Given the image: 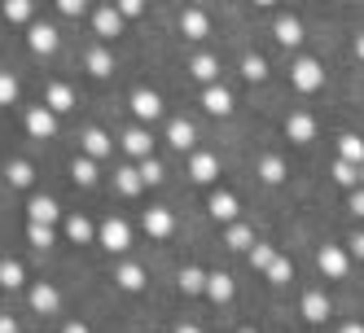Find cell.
Returning a JSON list of instances; mask_svg holds the SVG:
<instances>
[{
    "label": "cell",
    "instance_id": "obj_1",
    "mask_svg": "<svg viewBox=\"0 0 364 333\" xmlns=\"http://www.w3.org/2000/svg\"><path fill=\"white\" fill-rule=\"evenodd\" d=\"M290 84H294L299 92H316V88L325 84V66H321L316 58H299V62L290 66Z\"/></svg>",
    "mask_w": 364,
    "mask_h": 333
},
{
    "label": "cell",
    "instance_id": "obj_2",
    "mask_svg": "<svg viewBox=\"0 0 364 333\" xmlns=\"http://www.w3.org/2000/svg\"><path fill=\"white\" fill-rule=\"evenodd\" d=\"M97 241H101V246H106L110 254H123L127 246H132V228H127V224H123L119 215H110L106 224H101V228H97Z\"/></svg>",
    "mask_w": 364,
    "mask_h": 333
},
{
    "label": "cell",
    "instance_id": "obj_3",
    "mask_svg": "<svg viewBox=\"0 0 364 333\" xmlns=\"http://www.w3.org/2000/svg\"><path fill=\"white\" fill-rule=\"evenodd\" d=\"M27 44H31V53H40V58L58 53V27H53V22H31Z\"/></svg>",
    "mask_w": 364,
    "mask_h": 333
},
{
    "label": "cell",
    "instance_id": "obj_4",
    "mask_svg": "<svg viewBox=\"0 0 364 333\" xmlns=\"http://www.w3.org/2000/svg\"><path fill=\"white\" fill-rule=\"evenodd\" d=\"M316 263H321V272L329 276V280H343L347 276V250L343 246H321V254H316Z\"/></svg>",
    "mask_w": 364,
    "mask_h": 333
},
{
    "label": "cell",
    "instance_id": "obj_5",
    "mask_svg": "<svg viewBox=\"0 0 364 333\" xmlns=\"http://www.w3.org/2000/svg\"><path fill=\"white\" fill-rule=\"evenodd\" d=\"M141 228H145L154 241H163V237H171L176 219H171V211H167V207H149V211L141 215Z\"/></svg>",
    "mask_w": 364,
    "mask_h": 333
},
{
    "label": "cell",
    "instance_id": "obj_6",
    "mask_svg": "<svg viewBox=\"0 0 364 333\" xmlns=\"http://www.w3.org/2000/svg\"><path fill=\"white\" fill-rule=\"evenodd\" d=\"M202 110L215 114V119L232 114V92H228L224 84H206V92H202Z\"/></svg>",
    "mask_w": 364,
    "mask_h": 333
},
{
    "label": "cell",
    "instance_id": "obj_7",
    "mask_svg": "<svg viewBox=\"0 0 364 333\" xmlns=\"http://www.w3.org/2000/svg\"><path fill=\"white\" fill-rule=\"evenodd\" d=\"M132 114H136L141 123H154V119L163 114V97L149 92V88H136V92H132Z\"/></svg>",
    "mask_w": 364,
    "mask_h": 333
},
{
    "label": "cell",
    "instance_id": "obj_8",
    "mask_svg": "<svg viewBox=\"0 0 364 333\" xmlns=\"http://www.w3.org/2000/svg\"><path fill=\"white\" fill-rule=\"evenodd\" d=\"M92 31H97L101 40H114V36L123 31V13H119L114 5H101V9L92 13Z\"/></svg>",
    "mask_w": 364,
    "mask_h": 333
},
{
    "label": "cell",
    "instance_id": "obj_9",
    "mask_svg": "<svg viewBox=\"0 0 364 333\" xmlns=\"http://www.w3.org/2000/svg\"><path fill=\"white\" fill-rule=\"evenodd\" d=\"M167 145L180 149V153L193 149V145H198V127H193L189 119H171V123H167Z\"/></svg>",
    "mask_w": 364,
    "mask_h": 333
},
{
    "label": "cell",
    "instance_id": "obj_10",
    "mask_svg": "<svg viewBox=\"0 0 364 333\" xmlns=\"http://www.w3.org/2000/svg\"><path fill=\"white\" fill-rule=\"evenodd\" d=\"M215 175H220V158H215V153H193V158H189V180L193 185H211Z\"/></svg>",
    "mask_w": 364,
    "mask_h": 333
},
{
    "label": "cell",
    "instance_id": "obj_11",
    "mask_svg": "<svg viewBox=\"0 0 364 333\" xmlns=\"http://www.w3.org/2000/svg\"><path fill=\"white\" fill-rule=\"evenodd\" d=\"M27 132H31L36 141H48V136L58 132V119H53V110H48V106H36V110L27 114Z\"/></svg>",
    "mask_w": 364,
    "mask_h": 333
},
{
    "label": "cell",
    "instance_id": "obj_12",
    "mask_svg": "<svg viewBox=\"0 0 364 333\" xmlns=\"http://www.w3.org/2000/svg\"><path fill=\"white\" fill-rule=\"evenodd\" d=\"M285 136H290L294 145L316 141V119H311V114H290V119H285Z\"/></svg>",
    "mask_w": 364,
    "mask_h": 333
},
{
    "label": "cell",
    "instance_id": "obj_13",
    "mask_svg": "<svg viewBox=\"0 0 364 333\" xmlns=\"http://www.w3.org/2000/svg\"><path fill=\"white\" fill-rule=\"evenodd\" d=\"M180 31H185V40H206L211 36V18L202 9H185L180 13Z\"/></svg>",
    "mask_w": 364,
    "mask_h": 333
},
{
    "label": "cell",
    "instance_id": "obj_14",
    "mask_svg": "<svg viewBox=\"0 0 364 333\" xmlns=\"http://www.w3.org/2000/svg\"><path fill=\"white\" fill-rule=\"evenodd\" d=\"M27 215H31V224H53V219H62L58 202L48 197V193H36V197L27 202Z\"/></svg>",
    "mask_w": 364,
    "mask_h": 333
},
{
    "label": "cell",
    "instance_id": "obj_15",
    "mask_svg": "<svg viewBox=\"0 0 364 333\" xmlns=\"http://www.w3.org/2000/svg\"><path fill=\"white\" fill-rule=\"evenodd\" d=\"M272 36H277V44H285V48H299V44H303V22H299V18H277V22H272Z\"/></svg>",
    "mask_w": 364,
    "mask_h": 333
},
{
    "label": "cell",
    "instance_id": "obj_16",
    "mask_svg": "<svg viewBox=\"0 0 364 333\" xmlns=\"http://www.w3.org/2000/svg\"><path fill=\"white\" fill-rule=\"evenodd\" d=\"M44 106L53 110V114L75 110V92H70V84H48V88H44Z\"/></svg>",
    "mask_w": 364,
    "mask_h": 333
},
{
    "label": "cell",
    "instance_id": "obj_17",
    "mask_svg": "<svg viewBox=\"0 0 364 333\" xmlns=\"http://www.w3.org/2000/svg\"><path fill=\"white\" fill-rule=\"evenodd\" d=\"M211 302H232V276L228 272H206V290H202Z\"/></svg>",
    "mask_w": 364,
    "mask_h": 333
},
{
    "label": "cell",
    "instance_id": "obj_18",
    "mask_svg": "<svg viewBox=\"0 0 364 333\" xmlns=\"http://www.w3.org/2000/svg\"><path fill=\"white\" fill-rule=\"evenodd\" d=\"M255 171H259V180H264V185H281L285 180V158H281V153H264Z\"/></svg>",
    "mask_w": 364,
    "mask_h": 333
},
{
    "label": "cell",
    "instance_id": "obj_19",
    "mask_svg": "<svg viewBox=\"0 0 364 333\" xmlns=\"http://www.w3.org/2000/svg\"><path fill=\"white\" fill-rule=\"evenodd\" d=\"M206 211H211L220 224H232V219H237V197H232V193H211Z\"/></svg>",
    "mask_w": 364,
    "mask_h": 333
},
{
    "label": "cell",
    "instance_id": "obj_20",
    "mask_svg": "<svg viewBox=\"0 0 364 333\" xmlns=\"http://www.w3.org/2000/svg\"><path fill=\"white\" fill-rule=\"evenodd\" d=\"M114 285L127 290V294L141 290V285H145V268H141V263H119V268H114Z\"/></svg>",
    "mask_w": 364,
    "mask_h": 333
},
{
    "label": "cell",
    "instance_id": "obj_21",
    "mask_svg": "<svg viewBox=\"0 0 364 333\" xmlns=\"http://www.w3.org/2000/svg\"><path fill=\"white\" fill-rule=\"evenodd\" d=\"M58 290L53 285H48V280H40V285H31V307H36V312H44V316H53L58 312Z\"/></svg>",
    "mask_w": 364,
    "mask_h": 333
},
{
    "label": "cell",
    "instance_id": "obj_22",
    "mask_svg": "<svg viewBox=\"0 0 364 333\" xmlns=\"http://www.w3.org/2000/svg\"><path fill=\"white\" fill-rule=\"evenodd\" d=\"M189 75H193L198 84H215V80H220V62H215L211 53H198V58L189 62Z\"/></svg>",
    "mask_w": 364,
    "mask_h": 333
},
{
    "label": "cell",
    "instance_id": "obj_23",
    "mask_svg": "<svg viewBox=\"0 0 364 333\" xmlns=\"http://www.w3.org/2000/svg\"><path fill=\"white\" fill-rule=\"evenodd\" d=\"M303 316H307L311 324H321V320L329 316V298H325L321 290H307V294H303Z\"/></svg>",
    "mask_w": 364,
    "mask_h": 333
},
{
    "label": "cell",
    "instance_id": "obj_24",
    "mask_svg": "<svg viewBox=\"0 0 364 333\" xmlns=\"http://www.w3.org/2000/svg\"><path fill=\"white\" fill-rule=\"evenodd\" d=\"M110 149H114V141L101 132V127H88V132H84V153H88V158H106Z\"/></svg>",
    "mask_w": 364,
    "mask_h": 333
},
{
    "label": "cell",
    "instance_id": "obj_25",
    "mask_svg": "<svg viewBox=\"0 0 364 333\" xmlns=\"http://www.w3.org/2000/svg\"><path fill=\"white\" fill-rule=\"evenodd\" d=\"M66 237H70L75 246H88V241L97 237V228H92V219H84V215H70V219H66Z\"/></svg>",
    "mask_w": 364,
    "mask_h": 333
},
{
    "label": "cell",
    "instance_id": "obj_26",
    "mask_svg": "<svg viewBox=\"0 0 364 333\" xmlns=\"http://www.w3.org/2000/svg\"><path fill=\"white\" fill-rule=\"evenodd\" d=\"M114 185H119L123 197H136V193L145 189V180H141V171H136V167H119V171H114Z\"/></svg>",
    "mask_w": 364,
    "mask_h": 333
},
{
    "label": "cell",
    "instance_id": "obj_27",
    "mask_svg": "<svg viewBox=\"0 0 364 333\" xmlns=\"http://www.w3.org/2000/svg\"><path fill=\"white\" fill-rule=\"evenodd\" d=\"M123 149L132 153V158H149V149H154V141H149V132H145V127H132V132L123 136Z\"/></svg>",
    "mask_w": 364,
    "mask_h": 333
},
{
    "label": "cell",
    "instance_id": "obj_28",
    "mask_svg": "<svg viewBox=\"0 0 364 333\" xmlns=\"http://www.w3.org/2000/svg\"><path fill=\"white\" fill-rule=\"evenodd\" d=\"M84 66H88V75H97V80H101V75L114 70V58L106 53V48H88V53H84Z\"/></svg>",
    "mask_w": 364,
    "mask_h": 333
},
{
    "label": "cell",
    "instance_id": "obj_29",
    "mask_svg": "<svg viewBox=\"0 0 364 333\" xmlns=\"http://www.w3.org/2000/svg\"><path fill=\"white\" fill-rule=\"evenodd\" d=\"M338 158H347V163H364V141L355 136V132H347V136H338Z\"/></svg>",
    "mask_w": 364,
    "mask_h": 333
},
{
    "label": "cell",
    "instance_id": "obj_30",
    "mask_svg": "<svg viewBox=\"0 0 364 333\" xmlns=\"http://www.w3.org/2000/svg\"><path fill=\"white\" fill-rule=\"evenodd\" d=\"M5 180H9L14 189H31V180H36V171H31V163H22V158H14V163H9V171H5Z\"/></svg>",
    "mask_w": 364,
    "mask_h": 333
},
{
    "label": "cell",
    "instance_id": "obj_31",
    "mask_svg": "<svg viewBox=\"0 0 364 333\" xmlns=\"http://www.w3.org/2000/svg\"><path fill=\"white\" fill-rule=\"evenodd\" d=\"M22 280H27V272H22L18 259H0V285H5V290H18Z\"/></svg>",
    "mask_w": 364,
    "mask_h": 333
},
{
    "label": "cell",
    "instance_id": "obj_32",
    "mask_svg": "<svg viewBox=\"0 0 364 333\" xmlns=\"http://www.w3.org/2000/svg\"><path fill=\"white\" fill-rule=\"evenodd\" d=\"M242 75H246L250 84H264V80H268V62L259 58V53H246V58H242Z\"/></svg>",
    "mask_w": 364,
    "mask_h": 333
},
{
    "label": "cell",
    "instance_id": "obj_33",
    "mask_svg": "<svg viewBox=\"0 0 364 333\" xmlns=\"http://www.w3.org/2000/svg\"><path fill=\"white\" fill-rule=\"evenodd\" d=\"M333 180L343 185V189H355V185H360V167L347 163V158H338V163H333Z\"/></svg>",
    "mask_w": 364,
    "mask_h": 333
},
{
    "label": "cell",
    "instance_id": "obj_34",
    "mask_svg": "<svg viewBox=\"0 0 364 333\" xmlns=\"http://www.w3.org/2000/svg\"><path fill=\"white\" fill-rule=\"evenodd\" d=\"M250 241H255V233H250L246 224H228V233H224V246H232V250H246Z\"/></svg>",
    "mask_w": 364,
    "mask_h": 333
},
{
    "label": "cell",
    "instance_id": "obj_35",
    "mask_svg": "<svg viewBox=\"0 0 364 333\" xmlns=\"http://www.w3.org/2000/svg\"><path fill=\"white\" fill-rule=\"evenodd\" d=\"M180 290H185V294H202L206 290V272L202 268H185V272H180Z\"/></svg>",
    "mask_w": 364,
    "mask_h": 333
},
{
    "label": "cell",
    "instance_id": "obj_36",
    "mask_svg": "<svg viewBox=\"0 0 364 333\" xmlns=\"http://www.w3.org/2000/svg\"><path fill=\"white\" fill-rule=\"evenodd\" d=\"M264 276L272 280V285H285V280L294 276V263H290V259H281V254H277V259L268 263V272H264Z\"/></svg>",
    "mask_w": 364,
    "mask_h": 333
},
{
    "label": "cell",
    "instance_id": "obj_37",
    "mask_svg": "<svg viewBox=\"0 0 364 333\" xmlns=\"http://www.w3.org/2000/svg\"><path fill=\"white\" fill-rule=\"evenodd\" d=\"M70 171H75V180H80V185H92L97 180V158H88V153H84V158L70 163Z\"/></svg>",
    "mask_w": 364,
    "mask_h": 333
},
{
    "label": "cell",
    "instance_id": "obj_38",
    "mask_svg": "<svg viewBox=\"0 0 364 333\" xmlns=\"http://www.w3.org/2000/svg\"><path fill=\"white\" fill-rule=\"evenodd\" d=\"M27 241H31L36 250H48V246H53V224H31V228H27Z\"/></svg>",
    "mask_w": 364,
    "mask_h": 333
},
{
    "label": "cell",
    "instance_id": "obj_39",
    "mask_svg": "<svg viewBox=\"0 0 364 333\" xmlns=\"http://www.w3.org/2000/svg\"><path fill=\"white\" fill-rule=\"evenodd\" d=\"M31 13H36L31 0H5V18L9 22H31Z\"/></svg>",
    "mask_w": 364,
    "mask_h": 333
},
{
    "label": "cell",
    "instance_id": "obj_40",
    "mask_svg": "<svg viewBox=\"0 0 364 333\" xmlns=\"http://www.w3.org/2000/svg\"><path fill=\"white\" fill-rule=\"evenodd\" d=\"M136 171H141V180H145V185H163V175H167L159 158H141V167H136Z\"/></svg>",
    "mask_w": 364,
    "mask_h": 333
},
{
    "label": "cell",
    "instance_id": "obj_41",
    "mask_svg": "<svg viewBox=\"0 0 364 333\" xmlns=\"http://www.w3.org/2000/svg\"><path fill=\"white\" fill-rule=\"evenodd\" d=\"M18 101V80L9 70H0V106H14Z\"/></svg>",
    "mask_w": 364,
    "mask_h": 333
},
{
    "label": "cell",
    "instance_id": "obj_42",
    "mask_svg": "<svg viewBox=\"0 0 364 333\" xmlns=\"http://www.w3.org/2000/svg\"><path fill=\"white\" fill-rule=\"evenodd\" d=\"M272 259H277V250H272V246H255V250H250V268H255V272H268Z\"/></svg>",
    "mask_w": 364,
    "mask_h": 333
},
{
    "label": "cell",
    "instance_id": "obj_43",
    "mask_svg": "<svg viewBox=\"0 0 364 333\" xmlns=\"http://www.w3.org/2000/svg\"><path fill=\"white\" fill-rule=\"evenodd\" d=\"M114 9H119L123 18H141V13H145V0H114Z\"/></svg>",
    "mask_w": 364,
    "mask_h": 333
},
{
    "label": "cell",
    "instance_id": "obj_44",
    "mask_svg": "<svg viewBox=\"0 0 364 333\" xmlns=\"http://www.w3.org/2000/svg\"><path fill=\"white\" fill-rule=\"evenodd\" d=\"M58 9H62L66 18H80V13L88 9V0H58Z\"/></svg>",
    "mask_w": 364,
    "mask_h": 333
},
{
    "label": "cell",
    "instance_id": "obj_45",
    "mask_svg": "<svg viewBox=\"0 0 364 333\" xmlns=\"http://www.w3.org/2000/svg\"><path fill=\"white\" fill-rule=\"evenodd\" d=\"M351 211L364 219V189H355V193H351Z\"/></svg>",
    "mask_w": 364,
    "mask_h": 333
},
{
    "label": "cell",
    "instance_id": "obj_46",
    "mask_svg": "<svg viewBox=\"0 0 364 333\" xmlns=\"http://www.w3.org/2000/svg\"><path fill=\"white\" fill-rule=\"evenodd\" d=\"M351 254H355V259H364V233L351 237Z\"/></svg>",
    "mask_w": 364,
    "mask_h": 333
},
{
    "label": "cell",
    "instance_id": "obj_47",
    "mask_svg": "<svg viewBox=\"0 0 364 333\" xmlns=\"http://www.w3.org/2000/svg\"><path fill=\"white\" fill-rule=\"evenodd\" d=\"M0 333H18V320H9V316H0Z\"/></svg>",
    "mask_w": 364,
    "mask_h": 333
},
{
    "label": "cell",
    "instance_id": "obj_48",
    "mask_svg": "<svg viewBox=\"0 0 364 333\" xmlns=\"http://www.w3.org/2000/svg\"><path fill=\"white\" fill-rule=\"evenodd\" d=\"M62 333H88V324H84V320H70V324H66Z\"/></svg>",
    "mask_w": 364,
    "mask_h": 333
},
{
    "label": "cell",
    "instance_id": "obj_49",
    "mask_svg": "<svg viewBox=\"0 0 364 333\" xmlns=\"http://www.w3.org/2000/svg\"><path fill=\"white\" fill-rule=\"evenodd\" d=\"M176 333H202V329H198V324H189V320H180V324H176Z\"/></svg>",
    "mask_w": 364,
    "mask_h": 333
},
{
    "label": "cell",
    "instance_id": "obj_50",
    "mask_svg": "<svg viewBox=\"0 0 364 333\" xmlns=\"http://www.w3.org/2000/svg\"><path fill=\"white\" fill-rule=\"evenodd\" d=\"M355 58H360V62H364V31H360V36H355Z\"/></svg>",
    "mask_w": 364,
    "mask_h": 333
},
{
    "label": "cell",
    "instance_id": "obj_51",
    "mask_svg": "<svg viewBox=\"0 0 364 333\" xmlns=\"http://www.w3.org/2000/svg\"><path fill=\"white\" fill-rule=\"evenodd\" d=\"M338 333H364V324H355V320H351V324H343Z\"/></svg>",
    "mask_w": 364,
    "mask_h": 333
},
{
    "label": "cell",
    "instance_id": "obj_52",
    "mask_svg": "<svg viewBox=\"0 0 364 333\" xmlns=\"http://www.w3.org/2000/svg\"><path fill=\"white\" fill-rule=\"evenodd\" d=\"M255 5H277V0H255Z\"/></svg>",
    "mask_w": 364,
    "mask_h": 333
},
{
    "label": "cell",
    "instance_id": "obj_53",
    "mask_svg": "<svg viewBox=\"0 0 364 333\" xmlns=\"http://www.w3.org/2000/svg\"><path fill=\"white\" fill-rule=\"evenodd\" d=\"M360 185H364V163H360Z\"/></svg>",
    "mask_w": 364,
    "mask_h": 333
},
{
    "label": "cell",
    "instance_id": "obj_54",
    "mask_svg": "<svg viewBox=\"0 0 364 333\" xmlns=\"http://www.w3.org/2000/svg\"><path fill=\"white\" fill-rule=\"evenodd\" d=\"M242 333H255V329H242Z\"/></svg>",
    "mask_w": 364,
    "mask_h": 333
}]
</instances>
